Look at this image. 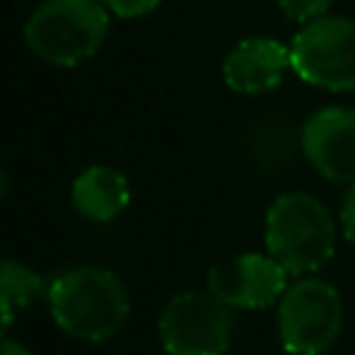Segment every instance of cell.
I'll use <instances>...</instances> for the list:
<instances>
[{
    "instance_id": "cell-1",
    "label": "cell",
    "mask_w": 355,
    "mask_h": 355,
    "mask_svg": "<svg viewBox=\"0 0 355 355\" xmlns=\"http://www.w3.org/2000/svg\"><path fill=\"white\" fill-rule=\"evenodd\" d=\"M47 302L55 324L78 341H105L116 336L130 313L122 280L103 266H72L50 280Z\"/></svg>"
},
{
    "instance_id": "cell-2",
    "label": "cell",
    "mask_w": 355,
    "mask_h": 355,
    "mask_svg": "<svg viewBox=\"0 0 355 355\" xmlns=\"http://www.w3.org/2000/svg\"><path fill=\"white\" fill-rule=\"evenodd\" d=\"M266 250L288 275H313L336 252V222L322 200L308 191L280 194L263 225Z\"/></svg>"
},
{
    "instance_id": "cell-3",
    "label": "cell",
    "mask_w": 355,
    "mask_h": 355,
    "mask_svg": "<svg viewBox=\"0 0 355 355\" xmlns=\"http://www.w3.org/2000/svg\"><path fill=\"white\" fill-rule=\"evenodd\" d=\"M108 8L103 0H44L25 22V42L53 67L89 61L105 42Z\"/></svg>"
},
{
    "instance_id": "cell-4",
    "label": "cell",
    "mask_w": 355,
    "mask_h": 355,
    "mask_svg": "<svg viewBox=\"0 0 355 355\" xmlns=\"http://www.w3.org/2000/svg\"><path fill=\"white\" fill-rule=\"evenodd\" d=\"M344 302L333 283L302 275L277 302V336L291 355H319L341 333Z\"/></svg>"
},
{
    "instance_id": "cell-5",
    "label": "cell",
    "mask_w": 355,
    "mask_h": 355,
    "mask_svg": "<svg viewBox=\"0 0 355 355\" xmlns=\"http://www.w3.org/2000/svg\"><path fill=\"white\" fill-rule=\"evenodd\" d=\"M291 69L311 86L355 92V19L322 14L291 39Z\"/></svg>"
},
{
    "instance_id": "cell-6",
    "label": "cell",
    "mask_w": 355,
    "mask_h": 355,
    "mask_svg": "<svg viewBox=\"0 0 355 355\" xmlns=\"http://www.w3.org/2000/svg\"><path fill=\"white\" fill-rule=\"evenodd\" d=\"M230 333V305L211 288L175 294L158 316V336L169 355H225Z\"/></svg>"
},
{
    "instance_id": "cell-7",
    "label": "cell",
    "mask_w": 355,
    "mask_h": 355,
    "mask_svg": "<svg viewBox=\"0 0 355 355\" xmlns=\"http://www.w3.org/2000/svg\"><path fill=\"white\" fill-rule=\"evenodd\" d=\"M208 288L230 308L261 311L272 302H280L288 288V272L272 255L241 252L211 266Z\"/></svg>"
},
{
    "instance_id": "cell-8",
    "label": "cell",
    "mask_w": 355,
    "mask_h": 355,
    "mask_svg": "<svg viewBox=\"0 0 355 355\" xmlns=\"http://www.w3.org/2000/svg\"><path fill=\"white\" fill-rule=\"evenodd\" d=\"M300 144L308 164L330 183H355V111L352 108H319L300 130Z\"/></svg>"
},
{
    "instance_id": "cell-9",
    "label": "cell",
    "mask_w": 355,
    "mask_h": 355,
    "mask_svg": "<svg viewBox=\"0 0 355 355\" xmlns=\"http://www.w3.org/2000/svg\"><path fill=\"white\" fill-rule=\"evenodd\" d=\"M291 67V50L277 39L252 36L239 42L222 61V78L236 94H263L280 86Z\"/></svg>"
},
{
    "instance_id": "cell-10",
    "label": "cell",
    "mask_w": 355,
    "mask_h": 355,
    "mask_svg": "<svg viewBox=\"0 0 355 355\" xmlns=\"http://www.w3.org/2000/svg\"><path fill=\"white\" fill-rule=\"evenodd\" d=\"M130 202L128 178L105 164H94L83 169L72 183V205L80 216L92 222H111L116 219Z\"/></svg>"
},
{
    "instance_id": "cell-11",
    "label": "cell",
    "mask_w": 355,
    "mask_h": 355,
    "mask_svg": "<svg viewBox=\"0 0 355 355\" xmlns=\"http://www.w3.org/2000/svg\"><path fill=\"white\" fill-rule=\"evenodd\" d=\"M50 283H44V277L39 272H33L31 266L14 261V258H6L3 261V269H0V294H3V330L11 327L17 311L28 308L36 297L47 294Z\"/></svg>"
},
{
    "instance_id": "cell-12",
    "label": "cell",
    "mask_w": 355,
    "mask_h": 355,
    "mask_svg": "<svg viewBox=\"0 0 355 355\" xmlns=\"http://www.w3.org/2000/svg\"><path fill=\"white\" fill-rule=\"evenodd\" d=\"M277 6L283 8V14L288 19L297 22H311L322 14H327V8L333 6V0H277Z\"/></svg>"
},
{
    "instance_id": "cell-13",
    "label": "cell",
    "mask_w": 355,
    "mask_h": 355,
    "mask_svg": "<svg viewBox=\"0 0 355 355\" xmlns=\"http://www.w3.org/2000/svg\"><path fill=\"white\" fill-rule=\"evenodd\" d=\"M158 3H161V0H103V6H105L114 17H122V19L144 17V14L155 11Z\"/></svg>"
},
{
    "instance_id": "cell-14",
    "label": "cell",
    "mask_w": 355,
    "mask_h": 355,
    "mask_svg": "<svg viewBox=\"0 0 355 355\" xmlns=\"http://www.w3.org/2000/svg\"><path fill=\"white\" fill-rule=\"evenodd\" d=\"M338 222H341V230L347 236L349 244H355V183L349 186L344 202H341V214H338Z\"/></svg>"
},
{
    "instance_id": "cell-15",
    "label": "cell",
    "mask_w": 355,
    "mask_h": 355,
    "mask_svg": "<svg viewBox=\"0 0 355 355\" xmlns=\"http://www.w3.org/2000/svg\"><path fill=\"white\" fill-rule=\"evenodd\" d=\"M0 355H31V349L22 347V344L14 341V338H3V349H0Z\"/></svg>"
}]
</instances>
